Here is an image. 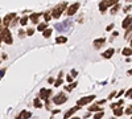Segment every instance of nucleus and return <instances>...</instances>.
<instances>
[{
    "label": "nucleus",
    "instance_id": "nucleus-1",
    "mask_svg": "<svg viewBox=\"0 0 132 119\" xmlns=\"http://www.w3.org/2000/svg\"><path fill=\"white\" fill-rule=\"evenodd\" d=\"M67 8V3H59L58 5H56L54 8H53V11L50 13H52V17L53 19H59V16L62 15V12Z\"/></svg>",
    "mask_w": 132,
    "mask_h": 119
},
{
    "label": "nucleus",
    "instance_id": "nucleus-2",
    "mask_svg": "<svg viewBox=\"0 0 132 119\" xmlns=\"http://www.w3.org/2000/svg\"><path fill=\"white\" fill-rule=\"evenodd\" d=\"M0 41H4V42L8 44V45L13 44L12 34H11V32L8 30V28H3V29H0Z\"/></svg>",
    "mask_w": 132,
    "mask_h": 119
},
{
    "label": "nucleus",
    "instance_id": "nucleus-3",
    "mask_svg": "<svg viewBox=\"0 0 132 119\" xmlns=\"http://www.w3.org/2000/svg\"><path fill=\"white\" fill-rule=\"evenodd\" d=\"M70 26H71V21L70 20H66V21H63V23H58V24H56L54 25V28H56L58 32H66V30L69 29Z\"/></svg>",
    "mask_w": 132,
    "mask_h": 119
},
{
    "label": "nucleus",
    "instance_id": "nucleus-4",
    "mask_svg": "<svg viewBox=\"0 0 132 119\" xmlns=\"http://www.w3.org/2000/svg\"><path fill=\"white\" fill-rule=\"evenodd\" d=\"M15 19H16V13H15V12L5 15V17L3 19V26H4V28H7V26H9L11 24H12V21H13Z\"/></svg>",
    "mask_w": 132,
    "mask_h": 119
},
{
    "label": "nucleus",
    "instance_id": "nucleus-5",
    "mask_svg": "<svg viewBox=\"0 0 132 119\" xmlns=\"http://www.w3.org/2000/svg\"><path fill=\"white\" fill-rule=\"evenodd\" d=\"M66 101H67V97L63 93H58L56 97H53V103H56V105H63Z\"/></svg>",
    "mask_w": 132,
    "mask_h": 119
},
{
    "label": "nucleus",
    "instance_id": "nucleus-6",
    "mask_svg": "<svg viewBox=\"0 0 132 119\" xmlns=\"http://www.w3.org/2000/svg\"><path fill=\"white\" fill-rule=\"evenodd\" d=\"M53 91L52 89H41V91H40V99H42V101H48V99L52 97Z\"/></svg>",
    "mask_w": 132,
    "mask_h": 119
},
{
    "label": "nucleus",
    "instance_id": "nucleus-7",
    "mask_svg": "<svg viewBox=\"0 0 132 119\" xmlns=\"http://www.w3.org/2000/svg\"><path fill=\"white\" fill-rule=\"evenodd\" d=\"M94 99H95V95H89V97H83V98H81L78 101V102H77V106H79V107H81V106H85V105H89L90 102H92V101H94Z\"/></svg>",
    "mask_w": 132,
    "mask_h": 119
},
{
    "label": "nucleus",
    "instance_id": "nucleus-8",
    "mask_svg": "<svg viewBox=\"0 0 132 119\" xmlns=\"http://www.w3.org/2000/svg\"><path fill=\"white\" fill-rule=\"evenodd\" d=\"M79 5H81L79 3H74V4H71V5L67 8V15H69V16H73L74 13H77V11H78Z\"/></svg>",
    "mask_w": 132,
    "mask_h": 119
},
{
    "label": "nucleus",
    "instance_id": "nucleus-9",
    "mask_svg": "<svg viewBox=\"0 0 132 119\" xmlns=\"http://www.w3.org/2000/svg\"><path fill=\"white\" fill-rule=\"evenodd\" d=\"M81 109L79 106H75V107H71V109L69 110V111H66L65 114H63V119H69V118H71V115L74 114L75 111H78V110Z\"/></svg>",
    "mask_w": 132,
    "mask_h": 119
},
{
    "label": "nucleus",
    "instance_id": "nucleus-10",
    "mask_svg": "<svg viewBox=\"0 0 132 119\" xmlns=\"http://www.w3.org/2000/svg\"><path fill=\"white\" fill-rule=\"evenodd\" d=\"M131 25H132V15H129V16H127L124 20H123L122 26L124 28V29H127V28H129Z\"/></svg>",
    "mask_w": 132,
    "mask_h": 119
},
{
    "label": "nucleus",
    "instance_id": "nucleus-11",
    "mask_svg": "<svg viewBox=\"0 0 132 119\" xmlns=\"http://www.w3.org/2000/svg\"><path fill=\"white\" fill-rule=\"evenodd\" d=\"M42 16V13L41 12H37V13H32L29 16V19H30V21H32V24H40L38 23V19Z\"/></svg>",
    "mask_w": 132,
    "mask_h": 119
},
{
    "label": "nucleus",
    "instance_id": "nucleus-12",
    "mask_svg": "<svg viewBox=\"0 0 132 119\" xmlns=\"http://www.w3.org/2000/svg\"><path fill=\"white\" fill-rule=\"evenodd\" d=\"M30 116H32V112H30V111H26V110H24V111H21L19 115L16 116V119H29Z\"/></svg>",
    "mask_w": 132,
    "mask_h": 119
},
{
    "label": "nucleus",
    "instance_id": "nucleus-13",
    "mask_svg": "<svg viewBox=\"0 0 132 119\" xmlns=\"http://www.w3.org/2000/svg\"><path fill=\"white\" fill-rule=\"evenodd\" d=\"M114 53H115V49H114V48H110V49H107L106 52L102 53V57L103 58H111Z\"/></svg>",
    "mask_w": 132,
    "mask_h": 119
},
{
    "label": "nucleus",
    "instance_id": "nucleus-14",
    "mask_svg": "<svg viewBox=\"0 0 132 119\" xmlns=\"http://www.w3.org/2000/svg\"><path fill=\"white\" fill-rule=\"evenodd\" d=\"M104 42H106V38H96V40H94V46H95V49H99Z\"/></svg>",
    "mask_w": 132,
    "mask_h": 119
},
{
    "label": "nucleus",
    "instance_id": "nucleus-15",
    "mask_svg": "<svg viewBox=\"0 0 132 119\" xmlns=\"http://www.w3.org/2000/svg\"><path fill=\"white\" fill-rule=\"evenodd\" d=\"M89 111H90V112H95V114H96V112L103 111V109H102V107H99L98 105H91V106L89 107Z\"/></svg>",
    "mask_w": 132,
    "mask_h": 119
},
{
    "label": "nucleus",
    "instance_id": "nucleus-16",
    "mask_svg": "<svg viewBox=\"0 0 132 119\" xmlns=\"http://www.w3.org/2000/svg\"><path fill=\"white\" fill-rule=\"evenodd\" d=\"M37 29L40 30V32H44V30L48 29V23H40L38 26H37Z\"/></svg>",
    "mask_w": 132,
    "mask_h": 119
},
{
    "label": "nucleus",
    "instance_id": "nucleus-17",
    "mask_svg": "<svg viewBox=\"0 0 132 119\" xmlns=\"http://www.w3.org/2000/svg\"><path fill=\"white\" fill-rule=\"evenodd\" d=\"M66 41H67V38L65 36H58L56 38V44H65Z\"/></svg>",
    "mask_w": 132,
    "mask_h": 119
},
{
    "label": "nucleus",
    "instance_id": "nucleus-18",
    "mask_svg": "<svg viewBox=\"0 0 132 119\" xmlns=\"http://www.w3.org/2000/svg\"><path fill=\"white\" fill-rule=\"evenodd\" d=\"M122 54H123V56H125V57L131 56V54H132V48H124L123 52H122Z\"/></svg>",
    "mask_w": 132,
    "mask_h": 119
},
{
    "label": "nucleus",
    "instance_id": "nucleus-19",
    "mask_svg": "<svg viewBox=\"0 0 132 119\" xmlns=\"http://www.w3.org/2000/svg\"><path fill=\"white\" fill-rule=\"evenodd\" d=\"M33 106H34L36 109H41V107H42V103H41L40 98H36L34 101H33Z\"/></svg>",
    "mask_w": 132,
    "mask_h": 119
},
{
    "label": "nucleus",
    "instance_id": "nucleus-20",
    "mask_svg": "<svg viewBox=\"0 0 132 119\" xmlns=\"http://www.w3.org/2000/svg\"><path fill=\"white\" fill-rule=\"evenodd\" d=\"M123 112H124L123 107H118V109L114 110V114H115V116H120V115H123Z\"/></svg>",
    "mask_w": 132,
    "mask_h": 119
},
{
    "label": "nucleus",
    "instance_id": "nucleus-21",
    "mask_svg": "<svg viewBox=\"0 0 132 119\" xmlns=\"http://www.w3.org/2000/svg\"><path fill=\"white\" fill-rule=\"evenodd\" d=\"M106 9H107V5L104 4V1H100V3H99V11L102 13H104Z\"/></svg>",
    "mask_w": 132,
    "mask_h": 119
},
{
    "label": "nucleus",
    "instance_id": "nucleus-22",
    "mask_svg": "<svg viewBox=\"0 0 132 119\" xmlns=\"http://www.w3.org/2000/svg\"><path fill=\"white\" fill-rule=\"evenodd\" d=\"M42 34H44V37H45V38H49V37L52 36V29H50V28H48L46 30H44V32H42Z\"/></svg>",
    "mask_w": 132,
    "mask_h": 119
},
{
    "label": "nucleus",
    "instance_id": "nucleus-23",
    "mask_svg": "<svg viewBox=\"0 0 132 119\" xmlns=\"http://www.w3.org/2000/svg\"><path fill=\"white\" fill-rule=\"evenodd\" d=\"M75 86H77V82H74V83H69L67 86H65V90H66V91H71V90L74 89Z\"/></svg>",
    "mask_w": 132,
    "mask_h": 119
},
{
    "label": "nucleus",
    "instance_id": "nucleus-24",
    "mask_svg": "<svg viewBox=\"0 0 132 119\" xmlns=\"http://www.w3.org/2000/svg\"><path fill=\"white\" fill-rule=\"evenodd\" d=\"M132 34V25L129 26V28H127V30H125V34H124V38H129V36Z\"/></svg>",
    "mask_w": 132,
    "mask_h": 119
},
{
    "label": "nucleus",
    "instance_id": "nucleus-25",
    "mask_svg": "<svg viewBox=\"0 0 132 119\" xmlns=\"http://www.w3.org/2000/svg\"><path fill=\"white\" fill-rule=\"evenodd\" d=\"M28 20H29L28 16H23L20 19V24H21V25H26V24H28Z\"/></svg>",
    "mask_w": 132,
    "mask_h": 119
},
{
    "label": "nucleus",
    "instance_id": "nucleus-26",
    "mask_svg": "<svg viewBox=\"0 0 132 119\" xmlns=\"http://www.w3.org/2000/svg\"><path fill=\"white\" fill-rule=\"evenodd\" d=\"M44 19H45V23H48V21H50V20H52V13H50V12H46V13H44Z\"/></svg>",
    "mask_w": 132,
    "mask_h": 119
},
{
    "label": "nucleus",
    "instance_id": "nucleus-27",
    "mask_svg": "<svg viewBox=\"0 0 132 119\" xmlns=\"http://www.w3.org/2000/svg\"><path fill=\"white\" fill-rule=\"evenodd\" d=\"M119 8H120V4L118 3V4H116V5H114V7H112V8H111V13H114V15H115V13L119 11Z\"/></svg>",
    "mask_w": 132,
    "mask_h": 119
},
{
    "label": "nucleus",
    "instance_id": "nucleus-28",
    "mask_svg": "<svg viewBox=\"0 0 132 119\" xmlns=\"http://www.w3.org/2000/svg\"><path fill=\"white\" fill-rule=\"evenodd\" d=\"M103 115H104V111H100V112H96L94 115V119H102Z\"/></svg>",
    "mask_w": 132,
    "mask_h": 119
},
{
    "label": "nucleus",
    "instance_id": "nucleus-29",
    "mask_svg": "<svg viewBox=\"0 0 132 119\" xmlns=\"http://www.w3.org/2000/svg\"><path fill=\"white\" fill-rule=\"evenodd\" d=\"M124 112L127 114V115H131V114H132V105L129 106V107H127V109L124 110Z\"/></svg>",
    "mask_w": 132,
    "mask_h": 119
},
{
    "label": "nucleus",
    "instance_id": "nucleus-30",
    "mask_svg": "<svg viewBox=\"0 0 132 119\" xmlns=\"http://www.w3.org/2000/svg\"><path fill=\"white\" fill-rule=\"evenodd\" d=\"M61 85H62V78H58L56 82H54V86H56V87H58V86H61Z\"/></svg>",
    "mask_w": 132,
    "mask_h": 119
},
{
    "label": "nucleus",
    "instance_id": "nucleus-31",
    "mask_svg": "<svg viewBox=\"0 0 132 119\" xmlns=\"http://www.w3.org/2000/svg\"><path fill=\"white\" fill-rule=\"evenodd\" d=\"M25 34H26V32H24L23 29H20V30H19V37H20V38H23Z\"/></svg>",
    "mask_w": 132,
    "mask_h": 119
},
{
    "label": "nucleus",
    "instance_id": "nucleus-32",
    "mask_svg": "<svg viewBox=\"0 0 132 119\" xmlns=\"http://www.w3.org/2000/svg\"><path fill=\"white\" fill-rule=\"evenodd\" d=\"M33 33H34V29H33V28H29V29L26 30V34H28V36H32Z\"/></svg>",
    "mask_w": 132,
    "mask_h": 119
},
{
    "label": "nucleus",
    "instance_id": "nucleus-33",
    "mask_svg": "<svg viewBox=\"0 0 132 119\" xmlns=\"http://www.w3.org/2000/svg\"><path fill=\"white\" fill-rule=\"evenodd\" d=\"M124 95H125V97H128V98H129V97H131V95H132V89L127 90V91H125V93H124Z\"/></svg>",
    "mask_w": 132,
    "mask_h": 119
},
{
    "label": "nucleus",
    "instance_id": "nucleus-34",
    "mask_svg": "<svg viewBox=\"0 0 132 119\" xmlns=\"http://www.w3.org/2000/svg\"><path fill=\"white\" fill-rule=\"evenodd\" d=\"M4 74H5V68H4V69H0V78H3Z\"/></svg>",
    "mask_w": 132,
    "mask_h": 119
},
{
    "label": "nucleus",
    "instance_id": "nucleus-35",
    "mask_svg": "<svg viewBox=\"0 0 132 119\" xmlns=\"http://www.w3.org/2000/svg\"><path fill=\"white\" fill-rule=\"evenodd\" d=\"M17 23H19V19H17V17H16V19H15V20H13V21H12V24H11V26H15V25H17Z\"/></svg>",
    "mask_w": 132,
    "mask_h": 119
},
{
    "label": "nucleus",
    "instance_id": "nucleus-36",
    "mask_svg": "<svg viewBox=\"0 0 132 119\" xmlns=\"http://www.w3.org/2000/svg\"><path fill=\"white\" fill-rule=\"evenodd\" d=\"M66 81H67V82H70V83H73V77H71V74L66 77Z\"/></svg>",
    "mask_w": 132,
    "mask_h": 119
},
{
    "label": "nucleus",
    "instance_id": "nucleus-37",
    "mask_svg": "<svg viewBox=\"0 0 132 119\" xmlns=\"http://www.w3.org/2000/svg\"><path fill=\"white\" fill-rule=\"evenodd\" d=\"M115 95H116V91H112L111 94H110V95H108V99H112V98H114V97H115Z\"/></svg>",
    "mask_w": 132,
    "mask_h": 119
},
{
    "label": "nucleus",
    "instance_id": "nucleus-38",
    "mask_svg": "<svg viewBox=\"0 0 132 119\" xmlns=\"http://www.w3.org/2000/svg\"><path fill=\"white\" fill-rule=\"evenodd\" d=\"M77 74H78V73H77V70H74V69H73V70H71V77L74 78V77H75Z\"/></svg>",
    "mask_w": 132,
    "mask_h": 119
},
{
    "label": "nucleus",
    "instance_id": "nucleus-39",
    "mask_svg": "<svg viewBox=\"0 0 132 119\" xmlns=\"http://www.w3.org/2000/svg\"><path fill=\"white\" fill-rule=\"evenodd\" d=\"M129 9H131V5H125L124 7V12H128Z\"/></svg>",
    "mask_w": 132,
    "mask_h": 119
},
{
    "label": "nucleus",
    "instance_id": "nucleus-40",
    "mask_svg": "<svg viewBox=\"0 0 132 119\" xmlns=\"http://www.w3.org/2000/svg\"><path fill=\"white\" fill-rule=\"evenodd\" d=\"M112 28H114V24H110V25L107 26V30H111Z\"/></svg>",
    "mask_w": 132,
    "mask_h": 119
},
{
    "label": "nucleus",
    "instance_id": "nucleus-41",
    "mask_svg": "<svg viewBox=\"0 0 132 119\" xmlns=\"http://www.w3.org/2000/svg\"><path fill=\"white\" fill-rule=\"evenodd\" d=\"M104 102H106V99H102V101H99V102H98V105H103Z\"/></svg>",
    "mask_w": 132,
    "mask_h": 119
},
{
    "label": "nucleus",
    "instance_id": "nucleus-42",
    "mask_svg": "<svg viewBox=\"0 0 132 119\" xmlns=\"http://www.w3.org/2000/svg\"><path fill=\"white\" fill-rule=\"evenodd\" d=\"M128 74H132V69H131V70H128Z\"/></svg>",
    "mask_w": 132,
    "mask_h": 119
},
{
    "label": "nucleus",
    "instance_id": "nucleus-43",
    "mask_svg": "<svg viewBox=\"0 0 132 119\" xmlns=\"http://www.w3.org/2000/svg\"><path fill=\"white\" fill-rule=\"evenodd\" d=\"M73 119H81V118H77V116H74V118H73Z\"/></svg>",
    "mask_w": 132,
    "mask_h": 119
},
{
    "label": "nucleus",
    "instance_id": "nucleus-44",
    "mask_svg": "<svg viewBox=\"0 0 132 119\" xmlns=\"http://www.w3.org/2000/svg\"><path fill=\"white\" fill-rule=\"evenodd\" d=\"M0 24H3V20H0Z\"/></svg>",
    "mask_w": 132,
    "mask_h": 119
},
{
    "label": "nucleus",
    "instance_id": "nucleus-45",
    "mask_svg": "<svg viewBox=\"0 0 132 119\" xmlns=\"http://www.w3.org/2000/svg\"><path fill=\"white\" fill-rule=\"evenodd\" d=\"M131 46H132V38H131Z\"/></svg>",
    "mask_w": 132,
    "mask_h": 119
},
{
    "label": "nucleus",
    "instance_id": "nucleus-46",
    "mask_svg": "<svg viewBox=\"0 0 132 119\" xmlns=\"http://www.w3.org/2000/svg\"><path fill=\"white\" fill-rule=\"evenodd\" d=\"M110 119H116V118H110Z\"/></svg>",
    "mask_w": 132,
    "mask_h": 119
},
{
    "label": "nucleus",
    "instance_id": "nucleus-47",
    "mask_svg": "<svg viewBox=\"0 0 132 119\" xmlns=\"http://www.w3.org/2000/svg\"><path fill=\"white\" fill-rule=\"evenodd\" d=\"M131 119H132V118H131Z\"/></svg>",
    "mask_w": 132,
    "mask_h": 119
}]
</instances>
